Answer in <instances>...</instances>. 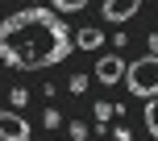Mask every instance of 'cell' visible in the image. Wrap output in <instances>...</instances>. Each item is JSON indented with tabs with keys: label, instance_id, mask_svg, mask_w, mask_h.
I'll list each match as a JSON object with an SVG mask.
<instances>
[{
	"label": "cell",
	"instance_id": "6da1fadb",
	"mask_svg": "<svg viewBox=\"0 0 158 141\" xmlns=\"http://www.w3.org/2000/svg\"><path fill=\"white\" fill-rule=\"evenodd\" d=\"M75 33L67 29V21L50 8L33 4L21 13H8L0 21V62L17 70H42L58 66L63 58H71Z\"/></svg>",
	"mask_w": 158,
	"mask_h": 141
},
{
	"label": "cell",
	"instance_id": "7a4b0ae2",
	"mask_svg": "<svg viewBox=\"0 0 158 141\" xmlns=\"http://www.w3.org/2000/svg\"><path fill=\"white\" fill-rule=\"evenodd\" d=\"M125 87L137 100H158V54H146L125 66Z\"/></svg>",
	"mask_w": 158,
	"mask_h": 141
},
{
	"label": "cell",
	"instance_id": "3957f363",
	"mask_svg": "<svg viewBox=\"0 0 158 141\" xmlns=\"http://www.w3.org/2000/svg\"><path fill=\"white\" fill-rule=\"evenodd\" d=\"M0 141H29V120L13 108H0Z\"/></svg>",
	"mask_w": 158,
	"mask_h": 141
},
{
	"label": "cell",
	"instance_id": "277c9868",
	"mask_svg": "<svg viewBox=\"0 0 158 141\" xmlns=\"http://www.w3.org/2000/svg\"><path fill=\"white\" fill-rule=\"evenodd\" d=\"M96 79H100V83H121V79H125V62H121L117 54H104L100 62H96Z\"/></svg>",
	"mask_w": 158,
	"mask_h": 141
},
{
	"label": "cell",
	"instance_id": "5b68a950",
	"mask_svg": "<svg viewBox=\"0 0 158 141\" xmlns=\"http://www.w3.org/2000/svg\"><path fill=\"white\" fill-rule=\"evenodd\" d=\"M137 8H142V0H104V8H100V13L108 17V21H117V25H121V21H129Z\"/></svg>",
	"mask_w": 158,
	"mask_h": 141
},
{
	"label": "cell",
	"instance_id": "8992f818",
	"mask_svg": "<svg viewBox=\"0 0 158 141\" xmlns=\"http://www.w3.org/2000/svg\"><path fill=\"white\" fill-rule=\"evenodd\" d=\"M100 42H104L100 29H79V33H75V46H79V50H96Z\"/></svg>",
	"mask_w": 158,
	"mask_h": 141
},
{
	"label": "cell",
	"instance_id": "52a82bcc",
	"mask_svg": "<svg viewBox=\"0 0 158 141\" xmlns=\"http://www.w3.org/2000/svg\"><path fill=\"white\" fill-rule=\"evenodd\" d=\"M146 129H150V137L158 141V100H146Z\"/></svg>",
	"mask_w": 158,
	"mask_h": 141
},
{
	"label": "cell",
	"instance_id": "ba28073f",
	"mask_svg": "<svg viewBox=\"0 0 158 141\" xmlns=\"http://www.w3.org/2000/svg\"><path fill=\"white\" fill-rule=\"evenodd\" d=\"M92 112H96V120H100V125H108V120H112V116H121V108H112V104H108V100H100V104H96V108H92Z\"/></svg>",
	"mask_w": 158,
	"mask_h": 141
},
{
	"label": "cell",
	"instance_id": "9c48e42d",
	"mask_svg": "<svg viewBox=\"0 0 158 141\" xmlns=\"http://www.w3.org/2000/svg\"><path fill=\"white\" fill-rule=\"evenodd\" d=\"M87 87H92V83H87V75H71V79H67V91H71V95H83Z\"/></svg>",
	"mask_w": 158,
	"mask_h": 141
},
{
	"label": "cell",
	"instance_id": "30bf717a",
	"mask_svg": "<svg viewBox=\"0 0 158 141\" xmlns=\"http://www.w3.org/2000/svg\"><path fill=\"white\" fill-rule=\"evenodd\" d=\"M8 100H13V112H17V108H25V104H29V91H25V87H13V91H8Z\"/></svg>",
	"mask_w": 158,
	"mask_h": 141
},
{
	"label": "cell",
	"instance_id": "8fae6325",
	"mask_svg": "<svg viewBox=\"0 0 158 141\" xmlns=\"http://www.w3.org/2000/svg\"><path fill=\"white\" fill-rule=\"evenodd\" d=\"M83 4H87V0H54V8H58V13H79Z\"/></svg>",
	"mask_w": 158,
	"mask_h": 141
},
{
	"label": "cell",
	"instance_id": "7c38bea8",
	"mask_svg": "<svg viewBox=\"0 0 158 141\" xmlns=\"http://www.w3.org/2000/svg\"><path fill=\"white\" fill-rule=\"evenodd\" d=\"M71 141H87V125H79V120H75V125H71Z\"/></svg>",
	"mask_w": 158,
	"mask_h": 141
},
{
	"label": "cell",
	"instance_id": "4fadbf2b",
	"mask_svg": "<svg viewBox=\"0 0 158 141\" xmlns=\"http://www.w3.org/2000/svg\"><path fill=\"white\" fill-rule=\"evenodd\" d=\"M42 120H46V129H54L58 120H63V112H54V108H46V116H42Z\"/></svg>",
	"mask_w": 158,
	"mask_h": 141
},
{
	"label": "cell",
	"instance_id": "5bb4252c",
	"mask_svg": "<svg viewBox=\"0 0 158 141\" xmlns=\"http://www.w3.org/2000/svg\"><path fill=\"white\" fill-rule=\"evenodd\" d=\"M150 50H154V54H158V33H150Z\"/></svg>",
	"mask_w": 158,
	"mask_h": 141
},
{
	"label": "cell",
	"instance_id": "9a60e30c",
	"mask_svg": "<svg viewBox=\"0 0 158 141\" xmlns=\"http://www.w3.org/2000/svg\"><path fill=\"white\" fill-rule=\"evenodd\" d=\"M33 4H42V0H33Z\"/></svg>",
	"mask_w": 158,
	"mask_h": 141
},
{
	"label": "cell",
	"instance_id": "2e32d148",
	"mask_svg": "<svg viewBox=\"0 0 158 141\" xmlns=\"http://www.w3.org/2000/svg\"><path fill=\"white\" fill-rule=\"evenodd\" d=\"M63 141H71V137H63Z\"/></svg>",
	"mask_w": 158,
	"mask_h": 141
},
{
	"label": "cell",
	"instance_id": "e0dca14e",
	"mask_svg": "<svg viewBox=\"0 0 158 141\" xmlns=\"http://www.w3.org/2000/svg\"><path fill=\"white\" fill-rule=\"evenodd\" d=\"M29 141H33V137H29Z\"/></svg>",
	"mask_w": 158,
	"mask_h": 141
}]
</instances>
